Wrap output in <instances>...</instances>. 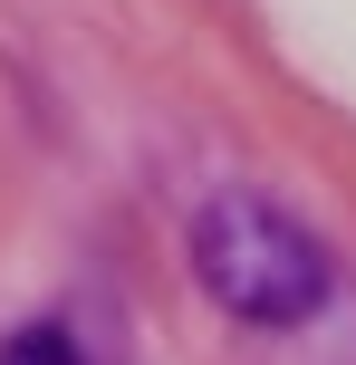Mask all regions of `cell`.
I'll list each match as a JSON object with an SVG mask.
<instances>
[{
  "label": "cell",
  "mask_w": 356,
  "mask_h": 365,
  "mask_svg": "<svg viewBox=\"0 0 356 365\" xmlns=\"http://www.w3.org/2000/svg\"><path fill=\"white\" fill-rule=\"evenodd\" d=\"M193 279L241 327H308L327 308V250L260 192H212L193 221Z\"/></svg>",
  "instance_id": "cell-1"
},
{
  "label": "cell",
  "mask_w": 356,
  "mask_h": 365,
  "mask_svg": "<svg viewBox=\"0 0 356 365\" xmlns=\"http://www.w3.org/2000/svg\"><path fill=\"white\" fill-rule=\"evenodd\" d=\"M0 365H87V356L68 327H19V336H0Z\"/></svg>",
  "instance_id": "cell-2"
}]
</instances>
